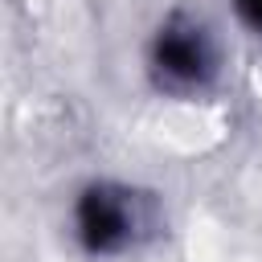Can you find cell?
<instances>
[{"label":"cell","instance_id":"3","mask_svg":"<svg viewBox=\"0 0 262 262\" xmlns=\"http://www.w3.org/2000/svg\"><path fill=\"white\" fill-rule=\"evenodd\" d=\"M229 12L250 37H262V0H229Z\"/></svg>","mask_w":262,"mask_h":262},{"label":"cell","instance_id":"2","mask_svg":"<svg viewBox=\"0 0 262 262\" xmlns=\"http://www.w3.org/2000/svg\"><path fill=\"white\" fill-rule=\"evenodd\" d=\"M143 78L160 98L201 102L225 78V45L209 16L168 8L143 41Z\"/></svg>","mask_w":262,"mask_h":262},{"label":"cell","instance_id":"1","mask_svg":"<svg viewBox=\"0 0 262 262\" xmlns=\"http://www.w3.org/2000/svg\"><path fill=\"white\" fill-rule=\"evenodd\" d=\"M164 229L160 196L123 176H90L74 188L66 233L86 262H123L147 250Z\"/></svg>","mask_w":262,"mask_h":262}]
</instances>
